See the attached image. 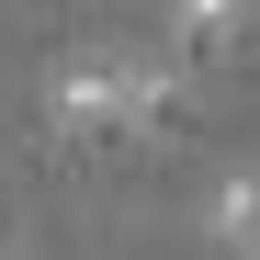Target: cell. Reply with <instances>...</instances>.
<instances>
[{
    "mask_svg": "<svg viewBox=\"0 0 260 260\" xmlns=\"http://www.w3.org/2000/svg\"><path fill=\"white\" fill-rule=\"evenodd\" d=\"M170 102V68L158 57H68L46 79V113L68 124V136H124V124H147Z\"/></svg>",
    "mask_w": 260,
    "mask_h": 260,
    "instance_id": "1",
    "label": "cell"
},
{
    "mask_svg": "<svg viewBox=\"0 0 260 260\" xmlns=\"http://www.w3.org/2000/svg\"><path fill=\"white\" fill-rule=\"evenodd\" d=\"M204 226H215V249H226V260H260V170H226V181H215Z\"/></svg>",
    "mask_w": 260,
    "mask_h": 260,
    "instance_id": "2",
    "label": "cell"
},
{
    "mask_svg": "<svg viewBox=\"0 0 260 260\" xmlns=\"http://www.w3.org/2000/svg\"><path fill=\"white\" fill-rule=\"evenodd\" d=\"M238 23H249V0H170V46L181 57H226Z\"/></svg>",
    "mask_w": 260,
    "mask_h": 260,
    "instance_id": "3",
    "label": "cell"
}]
</instances>
